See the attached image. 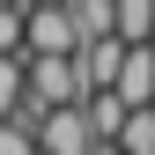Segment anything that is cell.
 I'll list each match as a JSON object with an SVG mask.
<instances>
[{
	"instance_id": "ba28073f",
	"label": "cell",
	"mask_w": 155,
	"mask_h": 155,
	"mask_svg": "<svg viewBox=\"0 0 155 155\" xmlns=\"http://www.w3.org/2000/svg\"><path fill=\"white\" fill-rule=\"evenodd\" d=\"M118 148H126V155H155V104H133V118H126V133H118Z\"/></svg>"
},
{
	"instance_id": "30bf717a",
	"label": "cell",
	"mask_w": 155,
	"mask_h": 155,
	"mask_svg": "<svg viewBox=\"0 0 155 155\" xmlns=\"http://www.w3.org/2000/svg\"><path fill=\"white\" fill-rule=\"evenodd\" d=\"M89 155H126V148H118V140H96V148H89Z\"/></svg>"
},
{
	"instance_id": "7a4b0ae2",
	"label": "cell",
	"mask_w": 155,
	"mask_h": 155,
	"mask_svg": "<svg viewBox=\"0 0 155 155\" xmlns=\"http://www.w3.org/2000/svg\"><path fill=\"white\" fill-rule=\"evenodd\" d=\"M30 30L22 52H81V22H74V0H22Z\"/></svg>"
},
{
	"instance_id": "9c48e42d",
	"label": "cell",
	"mask_w": 155,
	"mask_h": 155,
	"mask_svg": "<svg viewBox=\"0 0 155 155\" xmlns=\"http://www.w3.org/2000/svg\"><path fill=\"white\" fill-rule=\"evenodd\" d=\"M22 30H30L22 0H0V52H22Z\"/></svg>"
},
{
	"instance_id": "52a82bcc",
	"label": "cell",
	"mask_w": 155,
	"mask_h": 155,
	"mask_svg": "<svg viewBox=\"0 0 155 155\" xmlns=\"http://www.w3.org/2000/svg\"><path fill=\"white\" fill-rule=\"evenodd\" d=\"M0 155H45V140H37V126L22 118V111L0 118Z\"/></svg>"
},
{
	"instance_id": "8992f818",
	"label": "cell",
	"mask_w": 155,
	"mask_h": 155,
	"mask_svg": "<svg viewBox=\"0 0 155 155\" xmlns=\"http://www.w3.org/2000/svg\"><path fill=\"white\" fill-rule=\"evenodd\" d=\"M22 96H30V59L22 52H0V118L22 111Z\"/></svg>"
},
{
	"instance_id": "277c9868",
	"label": "cell",
	"mask_w": 155,
	"mask_h": 155,
	"mask_svg": "<svg viewBox=\"0 0 155 155\" xmlns=\"http://www.w3.org/2000/svg\"><path fill=\"white\" fill-rule=\"evenodd\" d=\"M111 89H118L126 104H155V37L126 52V67H118V81H111Z\"/></svg>"
},
{
	"instance_id": "3957f363",
	"label": "cell",
	"mask_w": 155,
	"mask_h": 155,
	"mask_svg": "<svg viewBox=\"0 0 155 155\" xmlns=\"http://www.w3.org/2000/svg\"><path fill=\"white\" fill-rule=\"evenodd\" d=\"M37 140H45V155H89L104 133L89 126V104H59V111L37 118Z\"/></svg>"
},
{
	"instance_id": "5b68a950",
	"label": "cell",
	"mask_w": 155,
	"mask_h": 155,
	"mask_svg": "<svg viewBox=\"0 0 155 155\" xmlns=\"http://www.w3.org/2000/svg\"><path fill=\"white\" fill-rule=\"evenodd\" d=\"M81 104H89V126L104 133V140H118V133H126V118H133V104H126L118 89H89Z\"/></svg>"
},
{
	"instance_id": "6da1fadb",
	"label": "cell",
	"mask_w": 155,
	"mask_h": 155,
	"mask_svg": "<svg viewBox=\"0 0 155 155\" xmlns=\"http://www.w3.org/2000/svg\"><path fill=\"white\" fill-rule=\"evenodd\" d=\"M89 81H81V52H30V96H22V118L37 126L45 111L59 104H81Z\"/></svg>"
}]
</instances>
